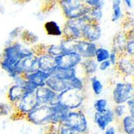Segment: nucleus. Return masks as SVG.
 Listing matches in <instances>:
<instances>
[{
	"label": "nucleus",
	"mask_w": 134,
	"mask_h": 134,
	"mask_svg": "<svg viewBox=\"0 0 134 134\" xmlns=\"http://www.w3.org/2000/svg\"><path fill=\"white\" fill-rule=\"evenodd\" d=\"M133 58V61H134V57H133V58Z\"/></svg>",
	"instance_id": "nucleus-46"
},
{
	"label": "nucleus",
	"mask_w": 134,
	"mask_h": 134,
	"mask_svg": "<svg viewBox=\"0 0 134 134\" xmlns=\"http://www.w3.org/2000/svg\"><path fill=\"white\" fill-rule=\"evenodd\" d=\"M104 134H116V130L115 127L111 126L107 128V130L104 131Z\"/></svg>",
	"instance_id": "nucleus-44"
},
{
	"label": "nucleus",
	"mask_w": 134,
	"mask_h": 134,
	"mask_svg": "<svg viewBox=\"0 0 134 134\" xmlns=\"http://www.w3.org/2000/svg\"><path fill=\"white\" fill-rule=\"evenodd\" d=\"M133 97V81H121L116 82L112 91V99L115 105L126 104Z\"/></svg>",
	"instance_id": "nucleus-7"
},
{
	"label": "nucleus",
	"mask_w": 134,
	"mask_h": 134,
	"mask_svg": "<svg viewBox=\"0 0 134 134\" xmlns=\"http://www.w3.org/2000/svg\"><path fill=\"white\" fill-rule=\"evenodd\" d=\"M26 93H27V91L25 87L14 84L9 87L7 93L9 103L12 105H14L23 97Z\"/></svg>",
	"instance_id": "nucleus-19"
},
{
	"label": "nucleus",
	"mask_w": 134,
	"mask_h": 134,
	"mask_svg": "<svg viewBox=\"0 0 134 134\" xmlns=\"http://www.w3.org/2000/svg\"><path fill=\"white\" fill-rule=\"evenodd\" d=\"M111 66H112V65H111V63H110V61L109 60L104 61L103 63L99 64V69L100 71H106Z\"/></svg>",
	"instance_id": "nucleus-42"
},
{
	"label": "nucleus",
	"mask_w": 134,
	"mask_h": 134,
	"mask_svg": "<svg viewBox=\"0 0 134 134\" xmlns=\"http://www.w3.org/2000/svg\"><path fill=\"white\" fill-rule=\"evenodd\" d=\"M44 30L48 36H63V28L57 21H48L44 25Z\"/></svg>",
	"instance_id": "nucleus-24"
},
{
	"label": "nucleus",
	"mask_w": 134,
	"mask_h": 134,
	"mask_svg": "<svg viewBox=\"0 0 134 134\" xmlns=\"http://www.w3.org/2000/svg\"><path fill=\"white\" fill-rule=\"evenodd\" d=\"M115 69L124 77L134 76V61L132 58L123 55L119 57Z\"/></svg>",
	"instance_id": "nucleus-13"
},
{
	"label": "nucleus",
	"mask_w": 134,
	"mask_h": 134,
	"mask_svg": "<svg viewBox=\"0 0 134 134\" xmlns=\"http://www.w3.org/2000/svg\"><path fill=\"white\" fill-rule=\"evenodd\" d=\"M79 68L81 70V72H82V76L86 79L94 76L99 70V64L94 58L85 59L83 60Z\"/></svg>",
	"instance_id": "nucleus-21"
},
{
	"label": "nucleus",
	"mask_w": 134,
	"mask_h": 134,
	"mask_svg": "<svg viewBox=\"0 0 134 134\" xmlns=\"http://www.w3.org/2000/svg\"><path fill=\"white\" fill-rule=\"evenodd\" d=\"M36 95L40 105H52L58 103V94L55 93L46 86L38 88L36 90Z\"/></svg>",
	"instance_id": "nucleus-11"
},
{
	"label": "nucleus",
	"mask_w": 134,
	"mask_h": 134,
	"mask_svg": "<svg viewBox=\"0 0 134 134\" xmlns=\"http://www.w3.org/2000/svg\"><path fill=\"white\" fill-rule=\"evenodd\" d=\"M115 117V121H120L126 115L128 114L127 107L126 104L122 105H115L112 108Z\"/></svg>",
	"instance_id": "nucleus-30"
},
{
	"label": "nucleus",
	"mask_w": 134,
	"mask_h": 134,
	"mask_svg": "<svg viewBox=\"0 0 134 134\" xmlns=\"http://www.w3.org/2000/svg\"><path fill=\"white\" fill-rule=\"evenodd\" d=\"M46 53L54 58L58 57L59 55L63 54L59 44L48 45L46 47Z\"/></svg>",
	"instance_id": "nucleus-34"
},
{
	"label": "nucleus",
	"mask_w": 134,
	"mask_h": 134,
	"mask_svg": "<svg viewBox=\"0 0 134 134\" xmlns=\"http://www.w3.org/2000/svg\"><path fill=\"white\" fill-rule=\"evenodd\" d=\"M88 16L90 18L91 21L100 23V20H102L103 16V10L98 9H91L90 14H88Z\"/></svg>",
	"instance_id": "nucleus-36"
},
{
	"label": "nucleus",
	"mask_w": 134,
	"mask_h": 134,
	"mask_svg": "<svg viewBox=\"0 0 134 134\" xmlns=\"http://www.w3.org/2000/svg\"><path fill=\"white\" fill-rule=\"evenodd\" d=\"M124 4L125 5V6L129 9H131L133 7V2L131 0H124Z\"/></svg>",
	"instance_id": "nucleus-45"
},
{
	"label": "nucleus",
	"mask_w": 134,
	"mask_h": 134,
	"mask_svg": "<svg viewBox=\"0 0 134 134\" xmlns=\"http://www.w3.org/2000/svg\"><path fill=\"white\" fill-rule=\"evenodd\" d=\"M58 3L66 20L81 18L88 15L91 11L82 0H60Z\"/></svg>",
	"instance_id": "nucleus-2"
},
{
	"label": "nucleus",
	"mask_w": 134,
	"mask_h": 134,
	"mask_svg": "<svg viewBox=\"0 0 134 134\" xmlns=\"http://www.w3.org/2000/svg\"><path fill=\"white\" fill-rule=\"evenodd\" d=\"M117 128L124 134H134V117L127 114L120 121L117 122Z\"/></svg>",
	"instance_id": "nucleus-22"
},
{
	"label": "nucleus",
	"mask_w": 134,
	"mask_h": 134,
	"mask_svg": "<svg viewBox=\"0 0 134 134\" xmlns=\"http://www.w3.org/2000/svg\"><path fill=\"white\" fill-rule=\"evenodd\" d=\"M125 55L130 58L134 57V39L127 40L125 49Z\"/></svg>",
	"instance_id": "nucleus-37"
},
{
	"label": "nucleus",
	"mask_w": 134,
	"mask_h": 134,
	"mask_svg": "<svg viewBox=\"0 0 134 134\" xmlns=\"http://www.w3.org/2000/svg\"><path fill=\"white\" fill-rule=\"evenodd\" d=\"M111 51L104 47H98L95 54L94 59L98 63V64L103 63L104 61L108 60L110 57Z\"/></svg>",
	"instance_id": "nucleus-31"
},
{
	"label": "nucleus",
	"mask_w": 134,
	"mask_h": 134,
	"mask_svg": "<svg viewBox=\"0 0 134 134\" xmlns=\"http://www.w3.org/2000/svg\"><path fill=\"white\" fill-rule=\"evenodd\" d=\"M24 44L20 42L14 41L8 44L2 52L0 58V66L9 76L12 73L13 67L20 60V52Z\"/></svg>",
	"instance_id": "nucleus-1"
},
{
	"label": "nucleus",
	"mask_w": 134,
	"mask_h": 134,
	"mask_svg": "<svg viewBox=\"0 0 134 134\" xmlns=\"http://www.w3.org/2000/svg\"><path fill=\"white\" fill-rule=\"evenodd\" d=\"M24 76L30 84L38 88L46 86V81L50 76V75L42 70H38L32 73L24 75Z\"/></svg>",
	"instance_id": "nucleus-15"
},
{
	"label": "nucleus",
	"mask_w": 134,
	"mask_h": 134,
	"mask_svg": "<svg viewBox=\"0 0 134 134\" xmlns=\"http://www.w3.org/2000/svg\"><path fill=\"white\" fill-rule=\"evenodd\" d=\"M51 107H52V114H53L52 125L62 124L70 111L60 103L52 105Z\"/></svg>",
	"instance_id": "nucleus-20"
},
{
	"label": "nucleus",
	"mask_w": 134,
	"mask_h": 134,
	"mask_svg": "<svg viewBox=\"0 0 134 134\" xmlns=\"http://www.w3.org/2000/svg\"><path fill=\"white\" fill-rule=\"evenodd\" d=\"M93 120L99 130L105 131L111 124L115 121V117L112 108H108L103 113L95 112Z\"/></svg>",
	"instance_id": "nucleus-14"
},
{
	"label": "nucleus",
	"mask_w": 134,
	"mask_h": 134,
	"mask_svg": "<svg viewBox=\"0 0 134 134\" xmlns=\"http://www.w3.org/2000/svg\"><path fill=\"white\" fill-rule=\"evenodd\" d=\"M38 57L39 70H42L51 75V73L57 67L54 63V58L48 54L46 52L38 55Z\"/></svg>",
	"instance_id": "nucleus-18"
},
{
	"label": "nucleus",
	"mask_w": 134,
	"mask_h": 134,
	"mask_svg": "<svg viewBox=\"0 0 134 134\" xmlns=\"http://www.w3.org/2000/svg\"><path fill=\"white\" fill-rule=\"evenodd\" d=\"M12 107H14V106L9 103H0V116L8 115L12 109Z\"/></svg>",
	"instance_id": "nucleus-38"
},
{
	"label": "nucleus",
	"mask_w": 134,
	"mask_h": 134,
	"mask_svg": "<svg viewBox=\"0 0 134 134\" xmlns=\"http://www.w3.org/2000/svg\"><path fill=\"white\" fill-rule=\"evenodd\" d=\"M70 82V88L75 89V90L80 91H84V88H85V78L82 76L77 75L73 77L69 81Z\"/></svg>",
	"instance_id": "nucleus-32"
},
{
	"label": "nucleus",
	"mask_w": 134,
	"mask_h": 134,
	"mask_svg": "<svg viewBox=\"0 0 134 134\" xmlns=\"http://www.w3.org/2000/svg\"><path fill=\"white\" fill-rule=\"evenodd\" d=\"M24 29L21 28V27H16V28H15V29L13 30L10 32V34H9V37L11 38L12 42L16 41V40H15V38H18L19 36H21V33H22V32L24 31Z\"/></svg>",
	"instance_id": "nucleus-39"
},
{
	"label": "nucleus",
	"mask_w": 134,
	"mask_h": 134,
	"mask_svg": "<svg viewBox=\"0 0 134 134\" xmlns=\"http://www.w3.org/2000/svg\"><path fill=\"white\" fill-rule=\"evenodd\" d=\"M61 125L68 127L78 134H88V119L81 109L69 111Z\"/></svg>",
	"instance_id": "nucleus-3"
},
{
	"label": "nucleus",
	"mask_w": 134,
	"mask_h": 134,
	"mask_svg": "<svg viewBox=\"0 0 134 134\" xmlns=\"http://www.w3.org/2000/svg\"><path fill=\"white\" fill-rule=\"evenodd\" d=\"M52 109L50 105H41L25 116L27 121L37 126H48L52 124Z\"/></svg>",
	"instance_id": "nucleus-5"
},
{
	"label": "nucleus",
	"mask_w": 134,
	"mask_h": 134,
	"mask_svg": "<svg viewBox=\"0 0 134 134\" xmlns=\"http://www.w3.org/2000/svg\"><path fill=\"white\" fill-rule=\"evenodd\" d=\"M122 1L121 0H113L112 1V15H111V21L116 22L121 18L122 13L121 4Z\"/></svg>",
	"instance_id": "nucleus-28"
},
{
	"label": "nucleus",
	"mask_w": 134,
	"mask_h": 134,
	"mask_svg": "<svg viewBox=\"0 0 134 134\" xmlns=\"http://www.w3.org/2000/svg\"><path fill=\"white\" fill-rule=\"evenodd\" d=\"M125 35H126V38L127 40L134 39V26L125 30Z\"/></svg>",
	"instance_id": "nucleus-43"
},
{
	"label": "nucleus",
	"mask_w": 134,
	"mask_h": 134,
	"mask_svg": "<svg viewBox=\"0 0 134 134\" xmlns=\"http://www.w3.org/2000/svg\"><path fill=\"white\" fill-rule=\"evenodd\" d=\"M119 55L116 52L114 51H112L111 50V53H110V57L109 60L110 61V63H111V65L112 66H115L116 64H117V61L119 60Z\"/></svg>",
	"instance_id": "nucleus-40"
},
{
	"label": "nucleus",
	"mask_w": 134,
	"mask_h": 134,
	"mask_svg": "<svg viewBox=\"0 0 134 134\" xmlns=\"http://www.w3.org/2000/svg\"><path fill=\"white\" fill-rule=\"evenodd\" d=\"M89 81L91 82L92 91L95 96H100L103 91V82L99 80L96 76H92L89 77Z\"/></svg>",
	"instance_id": "nucleus-29"
},
{
	"label": "nucleus",
	"mask_w": 134,
	"mask_h": 134,
	"mask_svg": "<svg viewBox=\"0 0 134 134\" xmlns=\"http://www.w3.org/2000/svg\"><path fill=\"white\" fill-rule=\"evenodd\" d=\"M86 4L91 9H98L103 10L106 2L104 0H85Z\"/></svg>",
	"instance_id": "nucleus-35"
},
{
	"label": "nucleus",
	"mask_w": 134,
	"mask_h": 134,
	"mask_svg": "<svg viewBox=\"0 0 134 134\" xmlns=\"http://www.w3.org/2000/svg\"><path fill=\"white\" fill-rule=\"evenodd\" d=\"M98 48L96 43L91 42L83 39L76 41L75 52L81 55L84 60L95 58V54Z\"/></svg>",
	"instance_id": "nucleus-12"
},
{
	"label": "nucleus",
	"mask_w": 134,
	"mask_h": 134,
	"mask_svg": "<svg viewBox=\"0 0 134 134\" xmlns=\"http://www.w3.org/2000/svg\"><path fill=\"white\" fill-rule=\"evenodd\" d=\"M126 105L127 107L128 114L134 117V97L127 103Z\"/></svg>",
	"instance_id": "nucleus-41"
},
{
	"label": "nucleus",
	"mask_w": 134,
	"mask_h": 134,
	"mask_svg": "<svg viewBox=\"0 0 134 134\" xmlns=\"http://www.w3.org/2000/svg\"><path fill=\"white\" fill-rule=\"evenodd\" d=\"M46 86L58 94L70 88L69 81L60 79L53 75H50V77L48 79L46 82Z\"/></svg>",
	"instance_id": "nucleus-17"
},
{
	"label": "nucleus",
	"mask_w": 134,
	"mask_h": 134,
	"mask_svg": "<svg viewBox=\"0 0 134 134\" xmlns=\"http://www.w3.org/2000/svg\"><path fill=\"white\" fill-rule=\"evenodd\" d=\"M82 39L91 42L96 43L102 36V28L100 23L89 21L82 27Z\"/></svg>",
	"instance_id": "nucleus-10"
},
{
	"label": "nucleus",
	"mask_w": 134,
	"mask_h": 134,
	"mask_svg": "<svg viewBox=\"0 0 134 134\" xmlns=\"http://www.w3.org/2000/svg\"><path fill=\"white\" fill-rule=\"evenodd\" d=\"M127 39L125 35V31H119L115 34L112 42V51L117 52L119 57L125 55V49Z\"/></svg>",
	"instance_id": "nucleus-16"
},
{
	"label": "nucleus",
	"mask_w": 134,
	"mask_h": 134,
	"mask_svg": "<svg viewBox=\"0 0 134 134\" xmlns=\"http://www.w3.org/2000/svg\"><path fill=\"white\" fill-rule=\"evenodd\" d=\"M85 100V92L71 88L58 94V103L64 105L69 111L80 109L83 105Z\"/></svg>",
	"instance_id": "nucleus-4"
},
{
	"label": "nucleus",
	"mask_w": 134,
	"mask_h": 134,
	"mask_svg": "<svg viewBox=\"0 0 134 134\" xmlns=\"http://www.w3.org/2000/svg\"><path fill=\"white\" fill-rule=\"evenodd\" d=\"M45 134H78L73 130L64 125H49Z\"/></svg>",
	"instance_id": "nucleus-26"
},
{
	"label": "nucleus",
	"mask_w": 134,
	"mask_h": 134,
	"mask_svg": "<svg viewBox=\"0 0 134 134\" xmlns=\"http://www.w3.org/2000/svg\"><path fill=\"white\" fill-rule=\"evenodd\" d=\"M20 39L26 46L33 47L36 45V43L39 40L38 36L29 30H24L20 36Z\"/></svg>",
	"instance_id": "nucleus-25"
},
{
	"label": "nucleus",
	"mask_w": 134,
	"mask_h": 134,
	"mask_svg": "<svg viewBox=\"0 0 134 134\" xmlns=\"http://www.w3.org/2000/svg\"><path fill=\"white\" fill-rule=\"evenodd\" d=\"M40 103L37 99L35 92L26 93L18 102L13 105L18 112L26 116L39 106Z\"/></svg>",
	"instance_id": "nucleus-9"
},
{
	"label": "nucleus",
	"mask_w": 134,
	"mask_h": 134,
	"mask_svg": "<svg viewBox=\"0 0 134 134\" xmlns=\"http://www.w3.org/2000/svg\"><path fill=\"white\" fill-rule=\"evenodd\" d=\"M93 107L95 110V112H97V113H104L109 108L108 101H107V99H104V98L96 99L93 103Z\"/></svg>",
	"instance_id": "nucleus-33"
},
{
	"label": "nucleus",
	"mask_w": 134,
	"mask_h": 134,
	"mask_svg": "<svg viewBox=\"0 0 134 134\" xmlns=\"http://www.w3.org/2000/svg\"><path fill=\"white\" fill-rule=\"evenodd\" d=\"M83 60L78 52H72L55 57L54 63L58 69L62 70H70L79 67Z\"/></svg>",
	"instance_id": "nucleus-8"
},
{
	"label": "nucleus",
	"mask_w": 134,
	"mask_h": 134,
	"mask_svg": "<svg viewBox=\"0 0 134 134\" xmlns=\"http://www.w3.org/2000/svg\"><path fill=\"white\" fill-rule=\"evenodd\" d=\"M51 75H53L60 79L64 80L66 81H70L75 76L79 75L78 68L70 69V70H62V69H58L57 66L51 73Z\"/></svg>",
	"instance_id": "nucleus-23"
},
{
	"label": "nucleus",
	"mask_w": 134,
	"mask_h": 134,
	"mask_svg": "<svg viewBox=\"0 0 134 134\" xmlns=\"http://www.w3.org/2000/svg\"><path fill=\"white\" fill-rule=\"evenodd\" d=\"M89 21H91V20L88 15L81 18L66 20L63 27L62 38L73 40H81L82 26Z\"/></svg>",
	"instance_id": "nucleus-6"
},
{
	"label": "nucleus",
	"mask_w": 134,
	"mask_h": 134,
	"mask_svg": "<svg viewBox=\"0 0 134 134\" xmlns=\"http://www.w3.org/2000/svg\"><path fill=\"white\" fill-rule=\"evenodd\" d=\"M76 41L77 40H69V39L62 38L59 43V45L63 54L75 52Z\"/></svg>",
	"instance_id": "nucleus-27"
}]
</instances>
